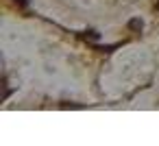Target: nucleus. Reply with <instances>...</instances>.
I'll return each mask as SVG.
<instances>
[]
</instances>
